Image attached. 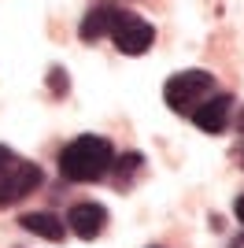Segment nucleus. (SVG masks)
I'll list each match as a JSON object with an SVG mask.
<instances>
[{
  "mask_svg": "<svg viewBox=\"0 0 244 248\" xmlns=\"http://www.w3.org/2000/svg\"><path fill=\"white\" fill-rule=\"evenodd\" d=\"M115 163V148L107 137L85 134L74 137L71 145L60 152V174L67 182H100Z\"/></svg>",
  "mask_w": 244,
  "mask_h": 248,
  "instance_id": "1",
  "label": "nucleus"
},
{
  "mask_svg": "<svg viewBox=\"0 0 244 248\" xmlns=\"http://www.w3.org/2000/svg\"><path fill=\"white\" fill-rule=\"evenodd\" d=\"M41 182H45V170L37 163L15 155L8 145H0V207L19 204L22 197H30Z\"/></svg>",
  "mask_w": 244,
  "mask_h": 248,
  "instance_id": "2",
  "label": "nucleus"
},
{
  "mask_svg": "<svg viewBox=\"0 0 244 248\" xmlns=\"http://www.w3.org/2000/svg\"><path fill=\"white\" fill-rule=\"evenodd\" d=\"M211 93H214V74L207 71H182L163 85V100L178 115H193V108L203 104Z\"/></svg>",
  "mask_w": 244,
  "mask_h": 248,
  "instance_id": "3",
  "label": "nucleus"
},
{
  "mask_svg": "<svg viewBox=\"0 0 244 248\" xmlns=\"http://www.w3.org/2000/svg\"><path fill=\"white\" fill-rule=\"evenodd\" d=\"M107 33H111V41L119 45L122 56H144V52L152 48V41H155L152 22H144L141 15H133V11H122V8H115V11H111Z\"/></svg>",
  "mask_w": 244,
  "mask_h": 248,
  "instance_id": "4",
  "label": "nucleus"
},
{
  "mask_svg": "<svg viewBox=\"0 0 244 248\" xmlns=\"http://www.w3.org/2000/svg\"><path fill=\"white\" fill-rule=\"evenodd\" d=\"M67 226L81 241H96L107 226V211H104V204H74L71 215H67Z\"/></svg>",
  "mask_w": 244,
  "mask_h": 248,
  "instance_id": "5",
  "label": "nucleus"
},
{
  "mask_svg": "<svg viewBox=\"0 0 244 248\" xmlns=\"http://www.w3.org/2000/svg\"><path fill=\"white\" fill-rule=\"evenodd\" d=\"M229 96H207V100L203 104H196L193 108V115H189V119H193L196 126H200L203 134H222L226 130V123H229Z\"/></svg>",
  "mask_w": 244,
  "mask_h": 248,
  "instance_id": "6",
  "label": "nucleus"
},
{
  "mask_svg": "<svg viewBox=\"0 0 244 248\" xmlns=\"http://www.w3.org/2000/svg\"><path fill=\"white\" fill-rule=\"evenodd\" d=\"M22 230H30V233H37L45 241H63V233H67V226L52 211H30V215H22Z\"/></svg>",
  "mask_w": 244,
  "mask_h": 248,
  "instance_id": "7",
  "label": "nucleus"
},
{
  "mask_svg": "<svg viewBox=\"0 0 244 248\" xmlns=\"http://www.w3.org/2000/svg\"><path fill=\"white\" fill-rule=\"evenodd\" d=\"M111 4H96V8L81 19V37L85 41H96V37H107V22H111Z\"/></svg>",
  "mask_w": 244,
  "mask_h": 248,
  "instance_id": "8",
  "label": "nucleus"
},
{
  "mask_svg": "<svg viewBox=\"0 0 244 248\" xmlns=\"http://www.w3.org/2000/svg\"><path fill=\"white\" fill-rule=\"evenodd\" d=\"M141 163H144V155H141V152H126L119 163H111V170H107V174H111L119 186H126L133 170H141Z\"/></svg>",
  "mask_w": 244,
  "mask_h": 248,
  "instance_id": "9",
  "label": "nucleus"
},
{
  "mask_svg": "<svg viewBox=\"0 0 244 248\" xmlns=\"http://www.w3.org/2000/svg\"><path fill=\"white\" fill-rule=\"evenodd\" d=\"M48 89H52V96H67V71H63V67H52Z\"/></svg>",
  "mask_w": 244,
  "mask_h": 248,
  "instance_id": "10",
  "label": "nucleus"
},
{
  "mask_svg": "<svg viewBox=\"0 0 244 248\" xmlns=\"http://www.w3.org/2000/svg\"><path fill=\"white\" fill-rule=\"evenodd\" d=\"M233 211H237V218H241V222H244V197H241V200H237V204H233Z\"/></svg>",
  "mask_w": 244,
  "mask_h": 248,
  "instance_id": "11",
  "label": "nucleus"
},
{
  "mask_svg": "<svg viewBox=\"0 0 244 248\" xmlns=\"http://www.w3.org/2000/svg\"><path fill=\"white\" fill-rule=\"evenodd\" d=\"M237 163H241V167H244V145H241V148H237Z\"/></svg>",
  "mask_w": 244,
  "mask_h": 248,
  "instance_id": "12",
  "label": "nucleus"
},
{
  "mask_svg": "<svg viewBox=\"0 0 244 248\" xmlns=\"http://www.w3.org/2000/svg\"><path fill=\"white\" fill-rule=\"evenodd\" d=\"M237 130H241V134H244V111H241V119H237Z\"/></svg>",
  "mask_w": 244,
  "mask_h": 248,
  "instance_id": "13",
  "label": "nucleus"
}]
</instances>
